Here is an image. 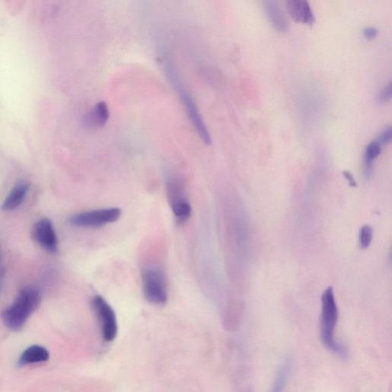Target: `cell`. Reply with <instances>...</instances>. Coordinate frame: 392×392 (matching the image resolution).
<instances>
[{"instance_id": "obj_9", "label": "cell", "mask_w": 392, "mask_h": 392, "mask_svg": "<svg viewBox=\"0 0 392 392\" xmlns=\"http://www.w3.org/2000/svg\"><path fill=\"white\" fill-rule=\"evenodd\" d=\"M287 11L292 18L298 23L312 25L316 18L310 5L305 0H289L286 2Z\"/></svg>"}, {"instance_id": "obj_4", "label": "cell", "mask_w": 392, "mask_h": 392, "mask_svg": "<svg viewBox=\"0 0 392 392\" xmlns=\"http://www.w3.org/2000/svg\"><path fill=\"white\" fill-rule=\"evenodd\" d=\"M91 308L99 321L103 341L107 343L114 341L118 333V321L115 310L101 296H95L93 298Z\"/></svg>"}, {"instance_id": "obj_13", "label": "cell", "mask_w": 392, "mask_h": 392, "mask_svg": "<svg viewBox=\"0 0 392 392\" xmlns=\"http://www.w3.org/2000/svg\"><path fill=\"white\" fill-rule=\"evenodd\" d=\"M50 358V353L47 348L39 345H33L23 351L18 360L19 367L47 362Z\"/></svg>"}, {"instance_id": "obj_7", "label": "cell", "mask_w": 392, "mask_h": 392, "mask_svg": "<svg viewBox=\"0 0 392 392\" xmlns=\"http://www.w3.org/2000/svg\"><path fill=\"white\" fill-rule=\"evenodd\" d=\"M32 238L39 245L51 254L57 253L58 243L53 224L50 220L42 219L34 223L32 230Z\"/></svg>"}, {"instance_id": "obj_18", "label": "cell", "mask_w": 392, "mask_h": 392, "mask_svg": "<svg viewBox=\"0 0 392 392\" xmlns=\"http://www.w3.org/2000/svg\"><path fill=\"white\" fill-rule=\"evenodd\" d=\"M392 129L391 127H388L378 137L377 141L381 145H386L391 141Z\"/></svg>"}, {"instance_id": "obj_5", "label": "cell", "mask_w": 392, "mask_h": 392, "mask_svg": "<svg viewBox=\"0 0 392 392\" xmlns=\"http://www.w3.org/2000/svg\"><path fill=\"white\" fill-rule=\"evenodd\" d=\"M169 202L172 213L179 224L186 222L191 216V207L185 195L182 180L175 175H170L167 180Z\"/></svg>"}, {"instance_id": "obj_6", "label": "cell", "mask_w": 392, "mask_h": 392, "mask_svg": "<svg viewBox=\"0 0 392 392\" xmlns=\"http://www.w3.org/2000/svg\"><path fill=\"white\" fill-rule=\"evenodd\" d=\"M121 211L118 208L98 209L77 213L70 217V224L81 228H100L109 223L115 222L120 217Z\"/></svg>"}, {"instance_id": "obj_12", "label": "cell", "mask_w": 392, "mask_h": 392, "mask_svg": "<svg viewBox=\"0 0 392 392\" xmlns=\"http://www.w3.org/2000/svg\"><path fill=\"white\" fill-rule=\"evenodd\" d=\"M264 8L266 15L274 27L279 32H286L289 30V23L281 10L277 2L269 0L264 2Z\"/></svg>"}, {"instance_id": "obj_8", "label": "cell", "mask_w": 392, "mask_h": 392, "mask_svg": "<svg viewBox=\"0 0 392 392\" xmlns=\"http://www.w3.org/2000/svg\"><path fill=\"white\" fill-rule=\"evenodd\" d=\"M178 87L180 88V86ZM179 93L187 115L191 123L194 125L198 134L201 137L205 144H210L212 142L211 135L209 134L201 113H200L194 99L185 89H181L180 88Z\"/></svg>"}, {"instance_id": "obj_20", "label": "cell", "mask_w": 392, "mask_h": 392, "mask_svg": "<svg viewBox=\"0 0 392 392\" xmlns=\"http://www.w3.org/2000/svg\"><path fill=\"white\" fill-rule=\"evenodd\" d=\"M343 174L345 178L348 180V184H350V186L352 187L357 186L356 182L353 176V174L350 172L343 171Z\"/></svg>"}, {"instance_id": "obj_19", "label": "cell", "mask_w": 392, "mask_h": 392, "mask_svg": "<svg viewBox=\"0 0 392 392\" xmlns=\"http://www.w3.org/2000/svg\"><path fill=\"white\" fill-rule=\"evenodd\" d=\"M364 37L368 39H374L377 37L378 30L374 27H367L363 31Z\"/></svg>"}, {"instance_id": "obj_1", "label": "cell", "mask_w": 392, "mask_h": 392, "mask_svg": "<svg viewBox=\"0 0 392 392\" xmlns=\"http://www.w3.org/2000/svg\"><path fill=\"white\" fill-rule=\"evenodd\" d=\"M41 302V293L36 287H23L13 303L2 312L4 325L12 331L22 329Z\"/></svg>"}, {"instance_id": "obj_17", "label": "cell", "mask_w": 392, "mask_h": 392, "mask_svg": "<svg viewBox=\"0 0 392 392\" xmlns=\"http://www.w3.org/2000/svg\"><path fill=\"white\" fill-rule=\"evenodd\" d=\"M391 83L390 82L384 89H381L378 95V101L381 104H386L391 99Z\"/></svg>"}, {"instance_id": "obj_2", "label": "cell", "mask_w": 392, "mask_h": 392, "mask_svg": "<svg viewBox=\"0 0 392 392\" xmlns=\"http://www.w3.org/2000/svg\"><path fill=\"white\" fill-rule=\"evenodd\" d=\"M338 317V308L334 289L333 287L329 286L322 296L321 342L329 351L344 358L348 354L346 348L336 339Z\"/></svg>"}, {"instance_id": "obj_14", "label": "cell", "mask_w": 392, "mask_h": 392, "mask_svg": "<svg viewBox=\"0 0 392 392\" xmlns=\"http://www.w3.org/2000/svg\"><path fill=\"white\" fill-rule=\"evenodd\" d=\"M381 152V145L374 141L365 148L364 158V175L365 178L370 179L373 172V163L379 158Z\"/></svg>"}, {"instance_id": "obj_16", "label": "cell", "mask_w": 392, "mask_h": 392, "mask_svg": "<svg viewBox=\"0 0 392 392\" xmlns=\"http://www.w3.org/2000/svg\"><path fill=\"white\" fill-rule=\"evenodd\" d=\"M373 229L369 225H364L360 232V243L362 249H367L372 243Z\"/></svg>"}, {"instance_id": "obj_15", "label": "cell", "mask_w": 392, "mask_h": 392, "mask_svg": "<svg viewBox=\"0 0 392 392\" xmlns=\"http://www.w3.org/2000/svg\"><path fill=\"white\" fill-rule=\"evenodd\" d=\"M290 371L289 363L284 362L279 369L276 379L274 382L272 392H284L287 377H289Z\"/></svg>"}, {"instance_id": "obj_11", "label": "cell", "mask_w": 392, "mask_h": 392, "mask_svg": "<svg viewBox=\"0 0 392 392\" xmlns=\"http://www.w3.org/2000/svg\"><path fill=\"white\" fill-rule=\"evenodd\" d=\"M29 189L30 185L27 182L21 181L18 182L4 200L2 206L3 210L10 212L18 208L24 202Z\"/></svg>"}, {"instance_id": "obj_10", "label": "cell", "mask_w": 392, "mask_h": 392, "mask_svg": "<svg viewBox=\"0 0 392 392\" xmlns=\"http://www.w3.org/2000/svg\"><path fill=\"white\" fill-rule=\"evenodd\" d=\"M110 113L108 104L104 101L96 103L84 118V125L89 128H99L107 123Z\"/></svg>"}, {"instance_id": "obj_3", "label": "cell", "mask_w": 392, "mask_h": 392, "mask_svg": "<svg viewBox=\"0 0 392 392\" xmlns=\"http://www.w3.org/2000/svg\"><path fill=\"white\" fill-rule=\"evenodd\" d=\"M144 297L154 305H163L168 301L167 277L162 270L156 266L147 267L142 274Z\"/></svg>"}]
</instances>
